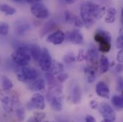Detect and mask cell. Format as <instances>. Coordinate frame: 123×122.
Returning <instances> with one entry per match:
<instances>
[{
    "mask_svg": "<svg viewBox=\"0 0 123 122\" xmlns=\"http://www.w3.org/2000/svg\"><path fill=\"white\" fill-rule=\"evenodd\" d=\"M17 92L11 90H0V101L2 104L4 111L6 113L12 111L14 106L19 101Z\"/></svg>",
    "mask_w": 123,
    "mask_h": 122,
    "instance_id": "6da1fadb",
    "label": "cell"
},
{
    "mask_svg": "<svg viewBox=\"0 0 123 122\" xmlns=\"http://www.w3.org/2000/svg\"><path fill=\"white\" fill-rule=\"evenodd\" d=\"M12 59L13 62L19 66H26L31 61L30 47L27 46H19L12 54Z\"/></svg>",
    "mask_w": 123,
    "mask_h": 122,
    "instance_id": "7a4b0ae2",
    "label": "cell"
},
{
    "mask_svg": "<svg viewBox=\"0 0 123 122\" xmlns=\"http://www.w3.org/2000/svg\"><path fill=\"white\" fill-rule=\"evenodd\" d=\"M94 41L98 44V49L102 53H107L111 49V35L108 31L97 29L94 35Z\"/></svg>",
    "mask_w": 123,
    "mask_h": 122,
    "instance_id": "3957f363",
    "label": "cell"
},
{
    "mask_svg": "<svg viewBox=\"0 0 123 122\" xmlns=\"http://www.w3.org/2000/svg\"><path fill=\"white\" fill-rule=\"evenodd\" d=\"M80 16H81V19L84 22L85 27L87 29L92 27L97 20L94 17V12H93L92 2L86 1L81 6Z\"/></svg>",
    "mask_w": 123,
    "mask_h": 122,
    "instance_id": "277c9868",
    "label": "cell"
},
{
    "mask_svg": "<svg viewBox=\"0 0 123 122\" xmlns=\"http://www.w3.org/2000/svg\"><path fill=\"white\" fill-rule=\"evenodd\" d=\"M17 78L21 82H30L38 78L37 71L30 66H19L17 71Z\"/></svg>",
    "mask_w": 123,
    "mask_h": 122,
    "instance_id": "5b68a950",
    "label": "cell"
},
{
    "mask_svg": "<svg viewBox=\"0 0 123 122\" xmlns=\"http://www.w3.org/2000/svg\"><path fill=\"white\" fill-rule=\"evenodd\" d=\"M30 11L31 14L38 19H45L49 17V11L48 8L41 1L32 4Z\"/></svg>",
    "mask_w": 123,
    "mask_h": 122,
    "instance_id": "8992f818",
    "label": "cell"
},
{
    "mask_svg": "<svg viewBox=\"0 0 123 122\" xmlns=\"http://www.w3.org/2000/svg\"><path fill=\"white\" fill-rule=\"evenodd\" d=\"M99 111L105 122H112L116 120V113L112 107L107 103H102L99 105Z\"/></svg>",
    "mask_w": 123,
    "mask_h": 122,
    "instance_id": "52a82bcc",
    "label": "cell"
},
{
    "mask_svg": "<svg viewBox=\"0 0 123 122\" xmlns=\"http://www.w3.org/2000/svg\"><path fill=\"white\" fill-rule=\"evenodd\" d=\"M45 108L44 97L39 93H36L32 95L30 101L27 104V109L31 111L33 109L43 110Z\"/></svg>",
    "mask_w": 123,
    "mask_h": 122,
    "instance_id": "ba28073f",
    "label": "cell"
},
{
    "mask_svg": "<svg viewBox=\"0 0 123 122\" xmlns=\"http://www.w3.org/2000/svg\"><path fill=\"white\" fill-rule=\"evenodd\" d=\"M52 61H53L49 50L47 48H43L42 49L40 57L38 60L40 69L45 72L48 71L52 66Z\"/></svg>",
    "mask_w": 123,
    "mask_h": 122,
    "instance_id": "9c48e42d",
    "label": "cell"
},
{
    "mask_svg": "<svg viewBox=\"0 0 123 122\" xmlns=\"http://www.w3.org/2000/svg\"><path fill=\"white\" fill-rule=\"evenodd\" d=\"M85 60L87 62L89 66L93 67L94 69L97 68L99 66V53L95 46H91L88 49L87 53L85 54Z\"/></svg>",
    "mask_w": 123,
    "mask_h": 122,
    "instance_id": "30bf717a",
    "label": "cell"
},
{
    "mask_svg": "<svg viewBox=\"0 0 123 122\" xmlns=\"http://www.w3.org/2000/svg\"><path fill=\"white\" fill-rule=\"evenodd\" d=\"M14 32L18 36H24L31 29L30 24L25 19H19L14 23Z\"/></svg>",
    "mask_w": 123,
    "mask_h": 122,
    "instance_id": "8fae6325",
    "label": "cell"
},
{
    "mask_svg": "<svg viewBox=\"0 0 123 122\" xmlns=\"http://www.w3.org/2000/svg\"><path fill=\"white\" fill-rule=\"evenodd\" d=\"M66 39L65 34L61 30H57L52 34H49L47 38V41L49 43H51L55 45H60L62 44Z\"/></svg>",
    "mask_w": 123,
    "mask_h": 122,
    "instance_id": "7c38bea8",
    "label": "cell"
},
{
    "mask_svg": "<svg viewBox=\"0 0 123 122\" xmlns=\"http://www.w3.org/2000/svg\"><path fill=\"white\" fill-rule=\"evenodd\" d=\"M67 36V39L71 43H72L73 44L79 45V44H82L84 42L83 35L79 29H74L71 32L67 33V36Z\"/></svg>",
    "mask_w": 123,
    "mask_h": 122,
    "instance_id": "4fadbf2b",
    "label": "cell"
},
{
    "mask_svg": "<svg viewBox=\"0 0 123 122\" xmlns=\"http://www.w3.org/2000/svg\"><path fill=\"white\" fill-rule=\"evenodd\" d=\"M95 91L97 94L100 97H102L104 99H110V88L108 85L104 81H99L97 84Z\"/></svg>",
    "mask_w": 123,
    "mask_h": 122,
    "instance_id": "5bb4252c",
    "label": "cell"
},
{
    "mask_svg": "<svg viewBox=\"0 0 123 122\" xmlns=\"http://www.w3.org/2000/svg\"><path fill=\"white\" fill-rule=\"evenodd\" d=\"M48 101L52 110L55 111H60L62 109V98L55 96L50 93H48Z\"/></svg>",
    "mask_w": 123,
    "mask_h": 122,
    "instance_id": "9a60e30c",
    "label": "cell"
},
{
    "mask_svg": "<svg viewBox=\"0 0 123 122\" xmlns=\"http://www.w3.org/2000/svg\"><path fill=\"white\" fill-rule=\"evenodd\" d=\"M45 88V80L42 78L36 79L29 82V89L34 92H41Z\"/></svg>",
    "mask_w": 123,
    "mask_h": 122,
    "instance_id": "2e32d148",
    "label": "cell"
},
{
    "mask_svg": "<svg viewBox=\"0 0 123 122\" xmlns=\"http://www.w3.org/2000/svg\"><path fill=\"white\" fill-rule=\"evenodd\" d=\"M96 71H97V69H94V68L89 66H87V67L85 68V69H84L85 76V79L88 83H93L96 80V78H97Z\"/></svg>",
    "mask_w": 123,
    "mask_h": 122,
    "instance_id": "e0dca14e",
    "label": "cell"
},
{
    "mask_svg": "<svg viewBox=\"0 0 123 122\" xmlns=\"http://www.w3.org/2000/svg\"><path fill=\"white\" fill-rule=\"evenodd\" d=\"M71 99L74 104H77L80 102L82 99V92L78 85H75L72 87Z\"/></svg>",
    "mask_w": 123,
    "mask_h": 122,
    "instance_id": "ac0fdd59",
    "label": "cell"
},
{
    "mask_svg": "<svg viewBox=\"0 0 123 122\" xmlns=\"http://www.w3.org/2000/svg\"><path fill=\"white\" fill-rule=\"evenodd\" d=\"M110 67V64L108 58L105 56H102L99 58V68L100 73L102 74H105L106 72H107Z\"/></svg>",
    "mask_w": 123,
    "mask_h": 122,
    "instance_id": "d6986e66",
    "label": "cell"
},
{
    "mask_svg": "<svg viewBox=\"0 0 123 122\" xmlns=\"http://www.w3.org/2000/svg\"><path fill=\"white\" fill-rule=\"evenodd\" d=\"M107 16L105 19V22L107 24H112L115 22L116 19V14H117V10L114 7H110L107 9H106Z\"/></svg>",
    "mask_w": 123,
    "mask_h": 122,
    "instance_id": "ffe728a7",
    "label": "cell"
},
{
    "mask_svg": "<svg viewBox=\"0 0 123 122\" xmlns=\"http://www.w3.org/2000/svg\"><path fill=\"white\" fill-rule=\"evenodd\" d=\"M64 65L62 63H60V61L54 60L52 61V64L50 69L47 72H49L53 75H57L62 72L64 71Z\"/></svg>",
    "mask_w": 123,
    "mask_h": 122,
    "instance_id": "44dd1931",
    "label": "cell"
},
{
    "mask_svg": "<svg viewBox=\"0 0 123 122\" xmlns=\"http://www.w3.org/2000/svg\"><path fill=\"white\" fill-rule=\"evenodd\" d=\"M0 12L4 14L7 16H12L14 15L17 12V9L7 4H0Z\"/></svg>",
    "mask_w": 123,
    "mask_h": 122,
    "instance_id": "7402d4cb",
    "label": "cell"
},
{
    "mask_svg": "<svg viewBox=\"0 0 123 122\" xmlns=\"http://www.w3.org/2000/svg\"><path fill=\"white\" fill-rule=\"evenodd\" d=\"M30 51L31 58H33V59L35 61H38L42 53L40 46L37 44H31L30 46Z\"/></svg>",
    "mask_w": 123,
    "mask_h": 122,
    "instance_id": "603a6c76",
    "label": "cell"
},
{
    "mask_svg": "<svg viewBox=\"0 0 123 122\" xmlns=\"http://www.w3.org/2000/svg\"><path fill=\"white\" fill-rule=\"evenodd\" d=\"M1 86L2 89L4 90H11L13 88L14 84L9 78L4 75L1 76Z\"/></svg>",
    "mask_w": 123,
    "mask_h": 122,
    "instance_id": "cb8c5ba5",
    "label": "cell"
},
{
    "mask_svg": "<svg viewBox=\"0 0 123 122\" xmlns=\"http://www.w3.org/2000/svg\"><path fill=\"white\" fill-rule=\"evenodd\" d=\"M112 104L119 108V109H123V93H121L120 96H113L111 99Z\"/></svg>",
    "mask_w": 123,
    "mask_h": 122,
    "instance_id": "d4e9b609",
    "label": "cell"
},
{
    "mask_svg": "<svg viewBox=\"0 0 123 122\" xmlns=\"http://www.w3.org/2000/svg\"><path fill=\"white\" fill-rule=\"evenodd\" d=\"M15 114L19 121H24L25 119V110L22 106H19L15 110Z\"/></svg>",
    "mask_w": 123,
    "mask_h": 122,
    "instance_id": "484cf974",
    "label": "cell"
},
{
    "mask_svg": "<svg viewBox=\"0 0 123 122\" xmlns=\"http://www.w3.org/2000/svg\"><path fill=\"white\" fill-rule=\"evenodd\" d=\"M9 25L4 22H0V36H6L9 34Z\"/></svg>",
    "mask_w": 123,
    "mask_h": 122,
    "instance_id": "4316f807",
    "label": "cell"
},
{
    "mask_svg": "<svg viewBox=\"0 0 123 122\" xmlns=\"http://www.w3.org/2000/svg\"><path fill=\"white\" fill-rule=\"evenodd\" d=\"M63 61L66 64H72L76 61V56L73 53H68L64 56Z\"/></svg>",
    "mask_w": 123,
    "mask_h": 122,
    "instance_id": "83f0119b",
    "label": "cell"
},
{
    "mask_svg": "<svg viewBox=\"0 0 123 122\" xmlns=\"http://www.w3.org/2000/svg\"><path fill=\"white\" fill-rule=\"evenodd\" d=\"M76 15L73 14L72 12H69V11H66L64 12V20L66 21L67 23L69 24H73L74 17Z\"/></svg>",
    "mask_w": 123,
    "mask_h": 122,
    "instance_id": "f1b7e54d",
    "label": "cell"
},
{
    "mask_svg": "<svg viewBox=\"0 0 123 122\" xmlns=\"http://www.w3.org/2000/svg\"><path fill=\"white\" fill-rule=\"evenodd\" d=\"M34 117L37 119V122H42L44 119L45 116H46V114L44 112L42 111V110H38L37 111H34Z\"/></svg>",
    "mask_w": 123,
    "mask_h": 122,
    "instance_id": "f546056e",
    "label": "cell"
},
{
    "mask_svg": "<svg viewBox=\"0 0 123 122\" xmlns=\"http://www.w3.org/2000/svg\"><path fill=\"white\" fill-rule=\"evenodd\" d=\"M68 78H69V75L63 71L57 74V76H56V79L60 83L64 82L65 81H67L68 79Z\"/></svg>",
    "mask_w": 123,
    "mask_h": 122,
    "instance_id": "4dcf8cb0",
    "label": "cell"
},
{
    "mask_svg": "<svg viewBox=\"0 0 123 122\" xmlns=\"http://www.w3.org/2000/svg\"><path fill=\"white\" fill-rule=\"evenodd\" d=\"M73 24H74L75 27H77L78 28H82L83 27H85V24H84V22H82V20L79 19L77 16H75V17H74Z\"/></svg>",
    "mask_w": 123,
    "mask_h": 122,
    "instance_id": "1f68e13d",
    "label": "cell"
},
{
    "mask_svg": "<svg viewBox=\"0 0 123 122\" xmlns=\"http://www.w3.org/2000/svg\"><path fill=\"white\" fill-rule=\"evenodd\" d=\"M85 59V52H84V50L81 49V50L79 51V53H78L77 56L76 57V61L81 62V61H84Z\"/></svg>",
    "mask_w": 123,
    "mask_h": 122,
    "instance_id": "d6a6232c",
    "label": "cell"
},
{
    "mask_svg": "<svg viewBox=\"0 0 123 122\" xmlns=\"http://www.w3.org/2000/svg\"><path fill=\"white\" fill-rule=\"evenodd\" d=\"M117 89L118 92L123 93V78L119 77L117 81Z\"/></svg>",
    "mask_w": 123,
    "mask_h": 122,
    "instance_id": "836d02e7",
    "label": "cell"
},
{
    "mask_svg": "<svg viewBox=\"0 0 123 122\" xmlns=\"http://www.w3.org/2000/svg\"><path fill=\"white\" fill-rule=\"evenodd\" d=\"M116 46L118 49H123V35H120L116 40Z\"/></svg>",
    "mask_w": 123,
    "mask_h": 122,
    "instance_id": "e575fe53",
    "label": "cell"
},
{
    "mask_svg": "<svg viewBox=\"0 0 123 122\" xmlns=\"http://www.w3.org/2000/svg\"><path fill=\"white\" fill-rule=\"evenodd\" d=\"M117 60L120 63H123V49H120L117 54Z\"/></svg>",
    "mask_w": 123,
    "mask_h": 122,
    "instance_id": "d590c367",
    "label": "cell"
},
{
    "mask_svg": "<svg viewBox=\"0 0 123 122\" xmlns=\"http://www.w3.org/2000/svg\"><path fill=\"white\" fill-rule=\"evenodd\" d=\"M90 108L92 109H96L99 107V104H98V102L95 100H92L90 102Z\"/></svg>",
    "mask_w": 123,
    "mask_h": 122,
    "instance_id": "8d00e7d4",
    "label": "cell"
},
{
    "mask_svg": "<svg viewBox=\"0 0 123 122\" xmlns=\"http://www.w3.org/2000/svg\"><path fill=\"white\" fill-rule=\"evenodd\" d=\"M85 122H96V119L92 116H87L86 118H85Z\"/></svg>",
    "mask_w": 123,
    "mask_h": 122,
    "instance_id": "74e56055",
    "label": "cell"
},
{
    "mask_svg": "<svg viewBox=\"0 0 123 122\" xmlns=\"http://www.w3.org/2000/svg\"><path fill=\"white\" fill-rule=\"evenodd\" d=\"M123 65L121 64H117V66H116V71L117 73H120L121 71H123Z\"/></svg>",
    "mask_w": 123,
    "mask_h": 122,
    "instance_id": "f35d334b",
    "label": "cell"
},
{
    "mask_svg": "<svg viewBox=\"0 0 123 122\" xmlns=\"http://www.w3.org/2000/svg\"><path fill=\"white\" fill-rule=\"evenodd\" d=\"M42 0H25L26 2L29 3V4H34V3H36V2H40L42 1Z\"/></svg>",
    "mask_w": 123,
    "mask_h": 122,
    "instance_id": "ab89813d",
    "label": "cell"
},
{
    "mask_svg": "<svg viewBox=\"0 0 123 122\" xmlns=\"http://www.w3.org/2000/svg\"><path fill=\"white\" fill-rule=\"evenodd\" d=\"M64 1L68 4H74L75 2V0H64Z\"/></svg>",
    "mask_w": 123,
    "mask_h": 122,
    "instance_id": "60d3db41",
    "label": "cell"
},
{
    "mask_svg": "<svg viewBox=\"0 0 123 122\" xmlns=\"http://www.w3.org/2000/svg\"><path fill=\"white\" fill-rule=\"evenodd\" d=\"M119 33H120V35H123V27L120 29V31H119Z\"/></svg>",
    "mask_w": 123,
    "mask_h": 122,
    "instance_id": "b9f144b4",
    "label": "cell"
},
{
    "mask_svg": "<svg viewBox=\"0 0 123 122\" xmlns=\"http://www.w3.org/2000/svg\"><path fill=\"white\" fill-rule=\"evenodd\" d=\"M121 15H122V17L123 18V9H122V12H121Z\"/></svg>",
    "mask_w": 123,
    "mask_h": 122,
    "instance_id": "7bdbcfd3",
    "label": "cell"
},
{
    "mask_svg": "<svg viewBox=\"0 0 123 122\" xmlns=\"http://www.w3.org/2000/svg\"><path fill=\"white\" fill-rule=\"evenodd\" d=\"M14 1H17V2H19V1H21V0H13Z\"/></svg>",
    "mask_w": 123,
    "mask_h": 122,
    "instance_id": "ee69618b",
    "label": "cell"
}]
</instances>
